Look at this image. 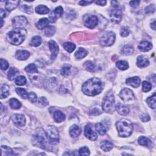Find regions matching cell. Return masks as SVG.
I'll list each match as a JSON object with an SVG mask.
<instances>
[{"instance_id": "35", "label": "cell", "mask_w": 156, "mask_h": 156, "mask_svg": "<svg viewBox=\"0 0 156 156\" xmlns=\"http://www.w3.org/2000/svg\"><path fill=\"white\" fill-rule=\"evenodd\" d=\"M95 128L97 129V130L98 132V133L101 135H104L106 134V128H105L104 126L101 123H98L95 124Z\"/></svg>"}, {"instance_id": "24", "label": "cell", "mask_w": 156, "mask_h": 156, "mask_svg": "<svg viewBox=\"0 0 156 156\" xmlns=\"http://www.w3.org/2000/svg\"><path fill=\"white\" fill-rule=\"evenodd\" d=\"M49 20L46 18H43L39 20V21L36 23V26L39 29H44L46 27L48 26Z\"/></svg>"}, {"instance_id": "39", "label": "cell", "mask_w": 156, "mask_h": 156, "mask_svg": "<svg viewBox=\"0 0 156 156\" xmlns=\"http://www.w3.org/2000/svg\"><path fill=\"white\" fill-rule=\"evenodd\" d=\"M41 43V37H39V36H35V37H34L32 39L31 42H30V45L32 46L37 47L40 45Z\"/></svg>"}, {"instance_id": "61", "label": "cell", "mask_w": 156, "mask_h": 156, "mask_svg": "<svg viewBox=\"0 0 156 156\" xmlns=\"http://www.w3.org/2000/svg\"><path fill=\"white\" fill-rule=\"evenodd\" d=\"M1 28L3 26V23H4L3 20V19H1Z\"/></svg>"}, {"instance_id": "13", "label": "cell", "mask_w": 156, "mask_h": 156, "mask_svg": "<svg viewBox=\"0 0 156 156\" xmlns=\"http://www.w3.org/2000/svg\"><path fill=\"white\" fill-rule=\"evenodd\" d=\"M48 46L50 49V51L51 52V59L52 60H55L56 57H57L58 52L59 51V46L57 44L55 41L51 40L48 42Z\"/></svg>"}, {"instance_id": "47", "label": "cell", "mask_w": 156, "mask_h": 156, "mask_svg": "<svg viewBox=\"0 0 156 156\" xmlns=\"http://www.w3.org/2000/svg\"><path fill=\"white\" fill-rule=\"evenodd\" d=\"M21 9L23 11L25 12L27 14H32L33 12L32 8L31 6H27V5H23Z\"/></svg>"}, {"instance_id": "57", "label": "cell", "mask_w": 156, "mask_h": 156, "mask_svg": "<svg viewBox=\"0 0 156 156\" xmlns=\"http://www.w3.org/2000/svg\"><path fill=\"white\" fill-rule=\"evenodd\" d=\"M93 2V1H81L79 2V4L81 6H86V5H88V4L92 3Z\"/></svg>"}, {"instance_id": "3", "label": "cell", "mask_w": 156, "mask_h": 156, "mask_svg": "<svg viewBox=\"0 0 156 156\" xmlns=\"http://www.w3.org/2000/svg\"><path fill=\"white\" fill-rule=\"evenodd\" d=\"M32 141L34 146L43 149H48L46 134L42 129H39L36 130L35 134L32 137Z\"/></svg>"}, {"instance_id": "43", "label": "cell", "mask_w": 156, "mask_h": 156, "mask_svg": "<svg viewBox=\"0 0 156 156\" xmlns=\"http://www.w3.org/2000/svg\"><path fill=\"white\" fill-rule=\"evenodd\" d=\"M84 66L85 68H86V70L89 71L93 72V71H95L96 70V66L95 64L92 61L86 62Z\"/></svg>"}, {"instance_id": "38", "label": "cell", "mask_w": 156, "mask_h": 156, "mask_svg": "<svg viewBox=\"0 0 156 156\" xmlns=\"http://www.w3.org/2000/svg\"><path fill=\"white\" fill-rule=\"evenodd\" d=\"M25 71L29 73H38V70L36 65L34 64H31L28 65L25 68Z\"/></svg>"}, {"instance_id": "12", "label": "cell", "mask_w": 156, "mask_h": 156, "mask_svg": "<svg viewBox=\"0 0 156 156\" xmlns=\"http://www.w3.org/2000/svg\"><path fill=\"white\" fill-rule=\"evenodd\" d=\"M84 135L88 139L92 141L96 140L98 138L97 133L92 129L90 124L86 125L84 130Z\"/></svg>"}, {"instance_id": "51", "label": "cell", "mask_w": 156, "mask_h": 156, "mask_svg": "<svg viewBox=\"0 0 156 156\" xmlns=\"http://www.w3.org/2000/svg\"><path fill=\"white\" fill-rule=\"evenodd\" d=\"M120 34L122 36V37H127V36L129 35V30L128 28L126 27H123L121 29L120 31Z\"/></svg>"}, {"instance_id": "56", "label": "cell", "mask_w": 156, "mask_h": 156, "mask_svg": "<svg viewBox=\"0 0 156 156\" xmlns=\"http://www.w3.org/2000/svg\"><path fill=\"white\" fill-rule=\"evenodd\" d=\"M57 20V17L55 16L54 12H52V14L49 16V21L51 23H55Z\"/></svg>"}, {"instance_id": "27", "label": "cell", "mask_w": 156, "mask_h": 156, "mask_svg": "<svg viewBox=\"0 0 156 156\" xmlns=\"http://www.w3.org/2000/svg\"><path fill=\"white\" fill-rule=\"evenodd\" d=\"M9 95V87L7 84H3L1 87V99L7 98Z\"/></svg>"}, {"instance_id": "17", "label": "cell", "mask_w": 156, "mask_h": 156, "mask_svg": "<svg viewBox=\"0 0 156 156\" xmlns=\"http://www.w3.org/2000/svg\"><path fill=\"white\" fill-rule=\"evenodd\" d=\"M149 62L148 58L144 56H140L137 57V65L139 67H146L149 65Z\"/></svg>"}, {"instance_id": "52", "label": "cell", "mask_w": 156, "mask_h": 156, "mask_svg": "<svg viewBox=\"0 0 156 156\" xmlns=\"http://www.w3.org/2000/svg\"><path fill=\"white\" fill-rule=\"evenodd\" d=\"M39 104L42 106H46L48 104V101L45 97H40L38 101Z\"/></svg>"}, {"instance_id": "21", "label": "cell", "mask_w": 156, "mask_h": 156, "mask_svg": "<svg viewBox=\"0 0 156 156\" xmlns=\"http://www.w3.org/2000/svg\"><path fill=\"white\" fill-rule=\"evenodd\" d=\"M19 4V1H8L6 3V9L8 11H12L16 9Z\"/></svg>"}, {"instance_id": "14", "label": "cell", "mask_w": 156, "mask_h": 156, "mask_svg": "<svg viewBox=\"0 0 156 156\" xmlns=\"http://www.w3.org/2000/svg\"><path fill=\"white\" fill-rule=\"evenodd\" d=\"M13 122L19 127H23L26 124V119L25 116L21 114H15L12 116Z\"/></svg>"}, {"instance_id": "19", "label": "cell", "mask_w": 156, "mask_h": 156, "mask_svg": "<svg viewBox=\"0 0 156 156\" xmlns=\"http://www.w3.org/2000/svg\"><path fill=\"white\" fill-rule=\"evenodd\" d=\"M81 132V130L79 126H78L76 124H74L70 128V134L71 137L76 138L80 135Z\"/></svg>"}, {"instance_id": "44", "label": "cell", "mask_w": 156, "mask_h": 156, "mask_svg": "<svg viewBox=\"0 0 156 156\" xmlns=\"http://www.w3.org/2000/svg\"><path fill=\"white\" fill-rule=\"evenodd\" d=\"M142 87H143V91L144 92H148L150 91L152 88L151 84L148 82V81H143L142 83Z\"/></svg>"}, {"instance_id": "59", "label": "cell", "mask_w": 156, "mask_h": 156, "mask_svg": "<svg viewBox=\"0 0 156 156\" xmlns=\"http://www.w3.org/2000/svg\"><path fill=\"white\" fill-rule=\"evenodd\" d=\"M0 15H1V19H3V18L6 17V13L5 10H4L3 9H1V12H0Z\"/></svg>"}, {"instance_id": "36", "label": "cell", "mask_w": 156, "mask_h": 156, "mask_svg": "<svg viewBox=\"0 0 156 156\" xmlns=\"http://www.w3.org/2000/svg\"><path fill=\"white\" fill-rule=\"evenodd\" d=\"M64 48L68 52H73L75 48H76V45L71 42H65L63 45Z\"/></svg>"}, {"instance_id": "9", "label": "cell", "mask_w": 156, "mask_h": 156, "mask_svg": "<svg viewBox=\"0 0 156 156\" xmlns=\"http://www.w3.org/2000/svg\"><path fill=\"white\" fill-rule=\"evenodd\" d=\"M119 97L125 103H130L135 99L133 92L129 88H124L119 93Z\"/></svg>"}, {"instance_id": "55", "label": "cell", "mask_w": 156, "mask_h": 156, "mask_svg": "<svg viewBox=\"0 0 156 156\" xmlns=\"http://www.w3.org/2000/svg\"><path fill=\"white\" fill-rule=\"evenodd\" d=\"M140 3V1H130V6L133 7V8H136L139 6Z\"/></svg>"}, {"instance_id": "34", "label": "cell", "mask_w": 156, "mask_h": 156, "mask_svg": "<svg viewBox=\"0 0 156 156\" xmlns=\"http://www.w3.org/2000/svg\"><path fill=\"white\" fill-rule=\"evenodd\" d=\"M155 99H156L155 93H154L153 96L148 98V99H146V103H148L149 106L153 109H155Z\"/></svg>"}, {"instance_id": "8", "label": "cell", "mask_w": 156, "mask_h": 156, "mask_svg": "<svg viewBox=\"0 0 156 156\" xmlns=\"http://www.w3.org/2000/svg\"><path fill=\"white\" fill-rule=\"evenodd\" d=\"M28 25V20L24 16H17L12 19V26L16 29H23Z\"/></svg>"}, {"instance_id": "28", "label": "cell", "mask_w": 156, "mask_h": 156, "mask_svg": "<svg viewBox=\"0 0 156 156\" xmlns=\"http://www.w3.org/2000/svg\"><path fill=\"white\" fill-rule=\"evenodd\" d=\"M138 142L140 144V145L142 146H152V142L148 138L145 137L144 136H142L140 137L139 140H138Z\"/></svg>"}, {"instance_id": "16", "label": "cell", "mask_w": 156, "mask_h": 156, "mask_svg": "<svg viewBox=\"0 0 156 156\" xmlns=\"http://www.w3.org/2000/svg\"><path fill=\"white\" fill-rule=\"evenodd\" d=\"M30 56V52L26 50H19L15 53V57L19 61H25Z\"/></svg>"}, {"instance_id": "49", "label": "cell", "mask_w": 156, "mask_h": 156, "mask_svg": "<svg viewBox=\"0 0 156 156\" xmlns=\"http://www.w3.org/2000/svg\"><path fill=\"white\" fill-rule=\"evenodd\" d=\"M0 64H1V68L3 70H6L9 67V64L3 59H1L0 60Z\"/></svg>"}, {"instance_id": "45", "label": "cell", "mask_w": 156, "mask_h": 156, "mask_svg": "<svg viewBox=\"0 0 156 156\" xmlns=\"http://www.w3.org/2000/svg\"><path fill=\"white\" fill-rule=\"evenodd\" d=\"M53 12H54V14H55V16L57 18L61 17L63 15V14H64V10H63L62 7H61V6L57 7L55 9V11H54Z\"/></svg>"}, {"instance_id": "37", "label": "cell", "mask_w": 156, "mask_h": 156, "mask_svg": "<svg viewBox=\"0 0 156 156\" xmlns=\"http://www.w3.org/2000/svg\"><path fill=\"white\" fill-rule=\"evenodd\" d=\"M117 67L121 70H126L129 68L128 63L125 61H119L116 64Z\"/></svg>"}, {"instance_id": "26", "label": "cell", "mask_w": 156, "mask_h": 156, "mask_svg": "<svg viewBox=\"0 0 156 156\" xmlns=\"http://www.w3.org/2000/svg\"><path fill=\"white\" fill-rule=\"evenodd\" d=\"M35 12L39 14L43 15V14H47L49 13L50 9L46 6L43 5H39L38 6L35 8Z\"/></svg>"}, {"instance_id": "20", "label": "cell", "mask_w": 156, "mask_h": 156, "mask_svg": "<svg viewBox=\"0 0 156 156\" xmlns=\"http://www.w3.org/2000/svg\"><path fill=\"white\" fill-rule=\"evenodd\" d=\"M65 115L61 110H56L54 113V119L57 123H61L65 120Z\"/></svg>"}, {"instance_id": "30", "label": "cell", "mask_w": 156, "mask_h": 156, "mask_svg": "<svg viewBox=\"0 0 156 156\" xmlns=\"http://www.w3.org/2000/svg\"><path fill=\"white\" fill-rule=\"evenodd\" d=\"M9 105L12 109H19L21 107V104L20 103V102L15 98H12L10 99Z\"/></svg>"}, {"instance_id": "46", "label": "cell", "mask_w": 156, "mask_h": 156, "mask_svg": "<svg viewBox=\"0 0 156 156\" xmlns=\"http://www.w3.org/2000/svg\"><path fill=\"white\" fill-rule=\"evenodd\" d=\"M79 154L80 155H89L90 151L87 147L84 146L80 148L79 150Z\"/></svg>"}, {"instance_id": "48", "label": "cell", "mask_w": 156, "mask_h": 156, "mask_svg": "<svg viewBox=\"0 0 156 156\" xmlns=\"http://www.w3.org/2000/svg\"><path fill=\"white\" fill-rule=\"evenodd\" d=\"M28 99L31 102V103H34L36 101H37V95H36L35 93H34V92H30L28 94Z\"/></svg>"}, {"instance_id": "41", "label": "cell", "mask_w": 156, "mask_h": 156, "mask_svg": "<svg viewBox=\"0 0 156 156\" xmlns=\"http://www.w3.org/2000/svg\"><path fill=\"white\" fill-rule=\"evenodd\" d=\"M71 66L68 64H65L61 70V75L64 76H68L70 74Z\"/></svg>"}, {"instance_id": "7", "label": "cell", "mask_w": 156, "mask_h": 156, "mask_svg": "<svg viewBox=\"0 0 156 156\" xmlns=\"http://www.w3.org/2000/svg\"><path fill=\"white\" fill-rule=\"evenodd\" d=\"M115 40V34L112 32H106L100 39V43L104 46H110L113 44Z\"/></svg>"}, {"instance_id": "6", "label": "cell", "mask_w": 156, "mask_h": 156, "mask_svg": "<svg viewBox=\"0 0 156 156\" xmlns=\"http://www.w3.org/2000/svg\"><path fill=\"white\" fill-rule=\"evenodd\" d=\"M46 134L49 143L51 145H56L59 142V134L57 128L53 126H48L46 130Z\"/></svg>"}, {"instance_id": "10", "label": "cell", "mask_w": 156, "mask_h": 156, "mask_svg": "<svg viewBox=\"0 0 156 156\" xmlns=\"http://www.w3.org/2000/svg\"><path fill=\"white\" fill-rule=\"evenodd\" d=\"M110 17L111 19V21L113 23H119L122 20L123 18V12L119 8H114L110 12Z\"/></svg>"}, {"instance_id": "4", "label": "cell", "mask_w": 156, "mask_h": 156, "mask_svg": "<svg viewBox=\"0 0 156 156\" xmlns=\"http://www.w3.org/2000/svg\"><path fill=\"white\" fill-rule=\"evenodd\" d=\"M7 39L10 43L14 45H19L25 40V34H23L19 29H16L8 34Z\"/></svg>"}, {"instance_id": "11", "label": "cell", "mask_w": 156, "mask_h": 156, "mask_svg": "<svg viewBox=\"0 0 156 156\" xmlns=\"http://www.w3.org/2000/svg\"><path fill=\"white\" fill-rule=\"evenodd\" d=\"M98 18L95 15H92L88 17L85 21L84 25L89 29H93L98 25Z\"/></svg>"}, {"instance_id": "18", "label": "cell", "mask_w": 156, "mask_h": 156, "mask_svg": "<svg viewBox=\"0 0 156 156\" xmlns=\"http://www.w3.org/2000/svg\"><path fill=\"white\" fill-rule=\"evenodd\" d=\"M139 50L143 52H147L149 50H151L153 48V45L151 43L148 42L147 41H143L140 43V44L138 46Z\"/></svg>"}, {"instance_id": "33", "label": "cell", "mask_w": 156, "mask_h": 156, "mask_svg": "<svg viewBox=\"0 0 156 156\" xmlns=\"http://www.w3.org/2000/svg\"><path fill=\"white\" fill-rule=\"evenodd\" d=\"M17 155L12 149L7 146H1V155Z\"/></svg>"}, {"instance_id": "58", "label": "cell", "mask_w": 156, "mask_h": 156, "mask_svg": "<svg viewBox=\"0 0 156 156\" xmlns=\"http://www.w3.org/2000/svg\"><path fill=\"white\" fill-rule=\"evenodd\" d=\"M94 2L99 6H105L107 3V1H104V0H103V1H95Z\"/></svg>"}, {"instance_id": "29", "label": "cell", "mask_w": 156, "mask_h": 156, "mask_svg": "<svg viewBox=\"0 0 156 156\" xmlns=\"http://www.w3.org/2000/svg\"><path fill=\"white\" fill-rule=\"evenodd\" d=\"M19 71L18 70L15 68H10L8 73V79L10 81H13L15 79V78H16V76L17 75L19 74Z\"/></svg>"}, {"instance_id": "25", "label": "cell", "mask_w": 156, "mask_h": 156, "mask_svg": "<svg viewBox=\"0 0 156 156\" xmlns=\"http://www.w3.org/2000/svg\"><path fill=\"white\" fill-rule=\"evenodd\" d=\"M113 144L107 140H104L101 143V148L105 152L109 151L113 148Z\"/></svg>"}, {"instance_id": "54", "label": "cell", "mask_w": 156, "mask_h": 156, "mask_svg": "<svg viewBox=\"0 0 156 156\" xmlns=\"http://www.w3.org/2000/svg\"><path fill=\"white\" fill-rule=\"evenodd\" d=\"M140 118L143 122H147L150 120V117L148 115H147V114H143L141 116Z\"/></svg>"}, {"instance_id": "2", "label": "cell", "mask_w": 156, "mask_h": 156, "mask_svg": "<svg viewBox=\"0 0 156 156\" xmlns=\"http://www.w3.org/2000/svg\"><path fill=\"white\" fill-rule=\"evenodd\" d=\"M116 126L119 137H128L130 136L133 131V124L129 119H122L118 121Z\"/></svg>"}, {"instance_id": "42", "label": "cell", "mask_w": 156, "mask_h": 156, "mask_svg": "<svg viewBox=\"0 0 156 156\" xmlns=\"http://www.w3.org/2000/svg\"><path fill=\"white\" fill-rule=\"evenodd\" d=\"M16 92L17 94L23 98V99H26L28 98V94L25 89L23 88H17L16 89Z\"/></svg>"}, {"instance_id": "22", "label": "cell", "mask_w": 156, "mask_h": 156, "mask_svg": "<svg viewBox=\"0 0 156 156\" xmlns=\"http://www.w3.org/2000/svg\"><path fill=\"white\" fill-rule=\"evenodd\" d=\"M116 109H117V110L118 112V113H119L120 115H123V116L127 115L129 113V108L127 106H125L120 104H118L116 107Z\"/></svg>"}, {"instance_id": "53", "label": "cell", "mask_w": 156, "mask_h": 156, "mask_svg": "<svg viewBox=\"0 0 156 156\" xmlns=\"http://www.w3.org/2000/svg\"><path fill=\"white\" fill-rule=\"evenodd\" d=\"M101 111L98 109H97V108H94V109H92L89 112L90 115H98L99 114H101Z\"/></svg>"}, {"instance_id": "5", "label": "cell", "mask_w": 156, "mask_h": 156, "mask_svg": "<svg viewBox=\"0 0 156 156\" xmlns=\"http://www.w3.org/2000/svg\"><path fill=\"white\" fill-rule=\"evenodd\" d=\"M102 107H103V110L106 112L110 113L115 110V97L112 93L109 92L105 96L103 104H102Z\"/></svg>"}, {"instance_id": "60", "label": "cell", "mask_w": 156, "mask_h": 156, "mask_svg": "<svg viewBox=\"0 0 156 156\" xmlns=\"http://www.w3.org/2000/svg\"><path fill=\"white\" fill-rule=\"evenodd\" d=\"M151 27L153 30H155V20L151 24Z\"/></svg>"}, {"instance_id": "1", "label": "cell", "mask_w": 156, "mask_h": 156, "mask_svg": "<svg viewBox=\"0 0 156 156\" xmlns=\"http://www.w3.org/2000/svg\"><path fill=\"white\" fill-rule=\"evenodd\" d=\"M104 85L102 81L98 78H91L86 81L82 86V90L83 93L93 97L99 94L103 90Z\"/></svg>"}, {"instance_id": "40", "label": "cell", "mask_w": 156, "mask_h": 156, "mask_svg": "<svg viewBox=\"0 0 156 156\" xmlns=\"http://www.w3.org/2000/svg\"><path fill=\"white\" fill-rule=\"evenodd\" d=\"M15 84L17 86H24L26 84V79L25 76H20L15 78Z\"/></svg>"}, {"instance_id": "32", "label": "cell", "mask_w": 156, "mask_h": 156, "mask_svg": "<svg viewBox=\"0 0 156 156\" xmlns=\"http://www.w3.org/2000/svg\"><path fill=\"white\" fill-rule=\"evenodd\" d=\"M88 54V52L85 49L82 48H79L78 50L75 52V57L78 59H81L84 57H85Z\"/></svg>"}, {"instance_id": "23", "label": "cell", "mask_w": 156, "mask_h": 156, "mask_svg": "<svg viewBox=\"0 0 156 156\" xmlns=\"http://www.w3.org/2000/svg\"><path fill=\"white\" fill-rule=\"evenodd\" d=\"M134 51V47L130 45H125L121 51V55H124V56H129L132 54H133Z\"/></svg>"}, {"instance_id": "50", "label": "cell", "mask_w": 156, "mask_h": 156, "mask_svg": "<svg viewBox=\"0 0 156 156\" xmlns=\"http://www.w3.org/2000/svg\"><path fill=\"white\" fill-rule=\"evenodd\" d=\"M155 8L154 4H151L149 5V6L146 7L145 9V13L148 14H153L155 12Z\"/></svg>"}, {"instance_id": "31", "label": "cell", "mask_w": 156, "mask_h": 156, "mask_svg": "<svg viewBox=\"0 0 156 156\" xmlns=\"http://www.w3.org/2000/svg\"><path fill=\"white\" fill-rule=\"evenodd\" d=\"M55 32L56 28L52 26H48L43 30L44 34L46 37H51V36L55 34Z\"/></svg>"}, {"instance_id": "15", "label": "cell", "mask_w": 156, "mask_h": 156, "mask_svg": "<svg viewBox=\"0 0 156 156\" xmlns=\"http://www.w3.org/2000/svg\"><path fill=\"white\" fill-rule=\"evenodd\" d=\"M140 82L141 80L139 77H130L126 79V84L127 85L133 87L134 88H137L139 87L140 85Z\"/></svg>"}]
</instances>
